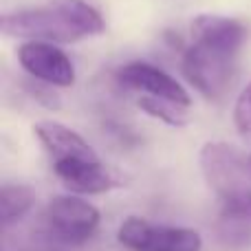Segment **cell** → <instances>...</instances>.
<instances>
[{
    "label": "cell",
    "mask_w": 251,
    "mask_h": 251,
    "mask_svg": "<svg viewBox=\"0 0 251 251\" xmlns=\"http://www.w3.org/2000/svg\"><path fill=\"white\" fill-rule=\"evenodd\" d=\"M117 84L128 91L143 93L146 97H156V100H168L178 106H192V97L172 75L156 69L148 62H130L117 71Z\"/></svg>",
    "instance_id": "52a82bcc"
},
{
    "label": "cell",
    "mask_w": 251,
    "mask_h": 251,
    "mask_svg": "<svg viewBox=\"0 0 251 251\" xmlns=\"http://www.w3.org/2000/svg\"><path fill=\"white\" fill-rule=\"evenodd\" d=\"M0 29L7 38H20L26 42L71 44L101 35L106 22L93 4L84 0H51L40 7L4 13Z\"/></svg>",
    "instance_id": "6da1fadb"
},
{
    "label": "cell",
    "mask_w": 251,
    "mask_h": 251,
    "mask_svg": "<svg viewBox=\"0 0 251 251\" xmlns=\"http://www.w3.org/2000/svg\"><path fill=\"white\" fill-rule=\"evenodd\" d=\"M117 240L128 251H201L203 236L192 227L161 225L141 216H128L119 225Z\"/></svg>",
    "instance_id": "277c9868"
},
{
    "label": "cell",
    "mask_w": 251,
    "mask_h": 251,
    "mask_svg": "<svg viewBox=\"0 0 251 251\" xmlns=\"http://www.w3.org/2000/svg\"><path fill=\"white\" fill-rule=\"evenodd\" d=\"M31 95L44 104L47 108H60V97L53 93V86H42V84H35V88H31Z\"/></svg>",
    "instance_id": "5bb4252c"
},
{
    "label": "cell",
    "mask_w": 251,
    "mask_h": 251,
    "mask_svg": "<svg viewBox=\"0 0 251 251\" xmlns=\"http://www.w3.org/2000/svg\"><path fill=\"white\" fill-rule=\"evenodd\" d=\"M247 38L249 29L236 18L201 13L192 20V40H205V42L218 44V47L240 51Z\"/></svg>",
    "instance_id": "30bf717a"
},
{
    "label": "cell",
    "mask_w": 251,
    "mask_h": 251,
    "mask_svg": "<svg viewBox=\"0 0 251 251\" xmlns=\"http://www.w3.org/2000/svg\"><path fill=\"white\" fill-rule=\"evenodd\" d=\"M53 172L62 185L77 196H95L122 187V178L101 159H73L53 163Z\"/></svg>",
    "instance_id": "ba28073f"
},
{
    "label": "cell",
    "mask_w": 251,
    "mask_h": 251,
    "mask_svg": "<svg viewBox=\"0 0 251 251\" xmlns=\"http://www.w3.org/2000/svg\"><path fill=\"white\" fill-rule=\"evenodd\" d=\"M137 106L146 115H150V117L159 119V122L172 126V128H181V126L187 124V108H185V106L174 104V101L141 95V97H139V101H137Z\"/></svg>",
    "instance_id": "7c38bea8"
},
{
    "label": "cell",
    "mask_w": 251,
    "mask_h": 251,
    "mask_svg": "<svg viewBox=\"0 0 251 251\" xmlns=\"http://www.w3.org/2000/svg\"><path fill=\"white\" fill-rule=\"evenodd\" d=\"M18 62L33 79L55 88L75 84V66L62 49L51 42H25L18 47Z\"/></svg>",
    "instance_id": "8992f818"
},
{
    "label": "cell",
    "mask_w": 251,
    "mask_h": 251,
    "mask_svg": "<svg viewBox=\"0 0 251 251\" xmlns=\"http://www.w3.org/2000/svg\"><path fill=\"white\" fill-rule=\"evenodd\" d=\"M33 132L47 154L51 156V163H62V161L73 159H100L95 148L86 141L79 132L73 128L57 122H40L33 126Z\"/></svg>",
    "instance_id": "9c48e42d"
},
{
    "label": "cell",
    "mask_w": 251,
    "mask_h": 251,
    "mask_svg": "<svg viewBox=\"0 0 251 251\" xmlns=\"http://www.w3.org/2000/svg\"><path fill=\"white\" fill-rule=\"evenodd\" d=\"M35 205L33 187L22 183H7L0 187V225L2 229H9L11 225L20 223L31 207Z\"/></svg>",
    "instance_id": "8fae6325"
},
{
    "label": "cell",
    "mask_w": 251,
    "mask_h": 251,
    "mask_svg": "<svg viewBox=\"0 0 251 251\" xmlns=\"http://www.w3.org/2000/svg\"><path fill=\"white\" fill-rule=\"evenodd\" d=\"M249 163H251V152H249Z\"/></svg>",
    "instance_id": "9a60e30c"
},
{
    "label": "cell",
    "mask_w": 251,
    "mask_h": 251,
    "mask_svg": "<svg viewBox=\"0 0 251 251\" xmlns=\"http://www.w3.org/2000/svg\"><path fill=\"white\" fill-rule=\"evenodd\" d=\"M240 51L218 47L205 40H192L183 53V75L207 100H221L236 77Z\"/></svg>",
    "instance_id": "3957f363"
},
{
    "label": "cell",
    "mask_w": 251,
    "mask_h": 251,
    "mask_svg": "<svg viewBox=\"0 0 251 251\" xmlns=\"http://www.w3.org/2000/svg\"><path fill=\"white\" fill-rule=\"evenodd\" d=\"M101 223L100 209L88 203L84 196L64 194L49 201L44 207V225L47 231L64 245H84L95 236Z\"/></svg>",
    "instance_id": "5b68a950"
},
{
    "label": "cell",
    "mask_w": 251,
    "mask_h": 251,
    "mask_svg": "<svg viewBox=\"0 0 251 251\" xmlns=\"http://www.w3.org/2000/svg\"><path fill=\"white\" fill-rule=\"evenodd\" d=\"M199 163L205 183L221 203H231L251 194L249 154L240 148L225 141H209L201 148Z\"/></svg>",
    "instance_id": "7a4b0ae2"
},
{
    "label": "cell",
    "mask_w": 251,
    "mask_h": 251,
    "mask_svg": "<svg viewBox=\"0 0 251 251\" xmlns=\"http://www.w3.org/2000/svg\"><path fill=\"white\" fill-rule=\"evenodd\" d=\"M234 124L243 139L251 141V82L240 91L234 106Z\"/></svg>",
    "instance_id": "4fadbf2b"
}]
</instances>
